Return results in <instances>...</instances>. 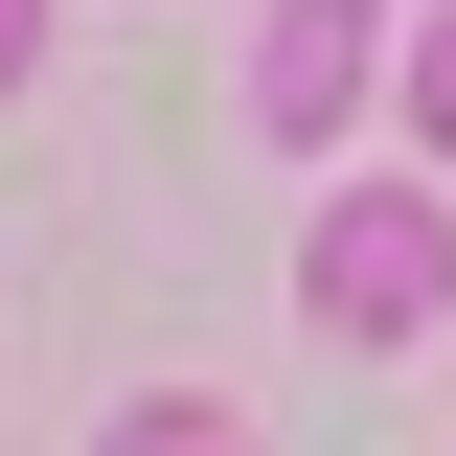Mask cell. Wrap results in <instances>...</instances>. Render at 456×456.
Masks as SVG:
<instances>
[{"instance_id": "cell-1", "label": "cell", "mask_w": 456, "mask_h": 456, "mask_svg": "<svg viewBox=\"0 0 456 456\" xmlns=\"http://www.w3.org/2000/svg\"><path fill=\"white\" fill-rule=\"evenodd\" d=\"M297 297H320L342 342H434L456 320V206L434 183H342V206L297 228Z\"/></svg>"}, {"instance_id": "cell-2", "label": "cell", "mask_w": 456, "mask_h": 456, "mask_svg": "<svg viewBox=\"0 0 456 456\" xmlns=\"http://www.w3.org/2000/svg\"><path fill=\"white\" fill-rule=\"evenodd\" d=\"M365 46H388V0H274V23H251V137L320 160L342 114H365Z\"/></svg>"}, {"instance_id": "cell-3", "label": "cell", "mask_w": 456, "mask_h": 456, "mask_svg": "<svg viewBox=\"0 0 456 456\" xmlns=\"http://www.w3.org/2000/svg\"><path fill=\"white\" fill-rule=\"evenodd\" d=\"M92 456H251V411H206V388H137Z\"/></svg>"}, {"instance_id": "cell-4", "label": "cell", "mask_w": 456, "mask_h": 456, "mask_svg": "<svg viewBox=\"0 0 456 456\" xmlns=\"http://www.w3.org/2000/svg\"><path fill=\"white\" fill-rule=\"evenodd\" d=\"M411 137H434V160H456V0H434V23H411Z\"/></svg>"}, {"instance_id": "cell-5", "label": "cell", "mask_w": 456, "mask_h": 456, "mask_svg": "<svg viewBox=\"0 0 456 456\" xmlns=\"http://www.w3.org/2000/svg\"><path fill=\"white\" fill-rule=\"evenodd\" d=\"M23 69H46V0H0V92H23Z\"/></svg>"}]
</instances>
